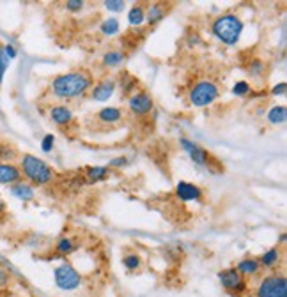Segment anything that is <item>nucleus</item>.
Here are the masks:
<instances>
[{
    "mask_svg": "<svg viewBox=\"0 0 287 297\" xmlns=\"http://www.w3.org/2000/svg\"><path fill=\"white\" fill-rule=\"evenodd\" d=\"M92 83V78L89 73L84 71H73L66 73L62 76H57L51 83V91L57 98L73 99L78 96H84L89 91Z\"/></svg>",
    "mask_w": 287,
    "mask_h": 297,
    "instance_id": "nucleus-1",
    "label": "nucleus"
},
{
    "mask_svg": "<svg viewBox=\"0 0 287 297\" xmlns=\"http://www.w3.org/2000/svg\"><path fill=\"white\" fill-rule=\"evenodd\" d=\"M241 32H243V21L236 14H223L213 21V34L229 46L240 41Z\"/></svg>",
    "mask_w": 287,
    "mask_h": 297,
    "instance_id": "nucleus-2",
    "label": "nucleus"
},
{
    "mask_svg": "<svg viewBox=\"0 0 287 297\" xmlns=\"http://www.w3.org/2000/svg\"><path fill=\"white\" fill-rule=\"evenodd\" d=\"M21 170H23L25 177L34 184L43 186L54 181V170L43 159L36 158L32 154H25L21 158Z\"/></svg>",
    "mask_w": 287,
    "mask_h": 297,
    "instance_id": "nucleus-3",
    "label": "nucleus"
},
{
    "mask_svg": "<svg viewBox=\"0 0 287 297\" xmlns=\"http://www.w3.org/2000/svg\"><path fill=\"white\" fill-rule=\"evenodd\" d=\"M257 297H287V280L282 274L266 276L257 287Z\"/></svg>",
    "mask_w": 287,
    "mask_h": 297,
    "instance_id": "nucleus-4",
    "label": "nucleus"
},
{
    "mask_svg": "<svg viewBox=\"0 0 287 297\" xmlns=\"http://www.w3.org/2000/svg\"><path fill=\"white\" fill-rule=\"evenodd\" d=\"M218 94H220V91L213 81H200V83H197L195 87L190 91V101H192L193 106L202 108V106L211 105V103L218 98Z\"/></svg>",
    "mask_w": 287,
    "mask_h": 297,
    "instance_id": "nucleus-5",
    "label": "nucleus"
},
{
    "mask_svg": "<svg viewBox=\"0 0 287 297\" xmlns=\"http://www.w3.org/2000/svg\"><path fill=\"white\" fill-rule=\"evenodd\" d=\"M55 285H57L61 290H74V288L80 287L82 276L71 263H62L55 269Z\"/></svg>",
    "mask_w": 287,
    "mask_h": 297,
    "instance_id": "nucleus-6",
    "label": "nucleus"
},
{
    "mask_svg": "<svg viewBox=\"0 0 287 297\" xmlns=\"http://www.w3.org/2000/svg\"><path fill=\"white\" fill-rule=\"evenodd\" d=\"M218 278L222 281L223 288L229 292H245L247 290V283H245L243 276L236 271V267H229L218 273Z\"/></svg>",
    "mask_w": 287,
    "mask_h": 297,
    "instance_id": "nucleus-7",
    "label": "nucleus"
},
{
    "mask_svg": "<svg viewBox=\"0 0 287 297\" xmlns=\"http://www.w3.org/2000/svg\"><path fill=\"white\" fill-rule=\"evenodd\" d=\"M128 106L135 115H145L152 110V98L145 92H137L129 98Z\"/></svg>",
    "mask_w": 287,
    "mask_h": 297,
    "instance_id": "nucleus-8",
    "label": "nucleus"
},
{
    "mask_svg": "<svg viewBox=\"0 0 287 297\" xmlns=\"http://www.w3.org/2000/svg\"><path fill=\"white\" fill-rule=\"evenodd\" d=\"M114 92H115V81L114 80H103L94 87L91 98L98 103H103V101H108V99L114 96Z\"/></svg>",
    "mask_w": 287,
    "mask_h": 297,
    "instance_id": "nucleus-9",
    "label": "nucleus"
},
{
    "mask_svg": "<svg viewBox=\"0 0 287 297\" xmlns=\"http://www.w3.org/2000/svg\"><path fill=\"white\" fill-rule=\"evenodd\" d=\"M176 193L182 202H192V200H199L202 191H200L199 186L192 183H179L176 186Z\"/></svg>",
    "mask_w": 287,
    "mask_h": 297,
    "instance_id": "nucleus-10",
    "label": "nucleus"
},
{
    "mask_svg": "<svg viewBox=\"0 0 287 297\" xmlns=\"http://www.w3.org/2000/svg\"><path fill=\"white\" fill-rule=\"evenodd\" d=\"M181 145L186 148V152L192 156V159L195 163H199V165H206V166L210 165V154H207L202 147L195 145V143L188 142V140H181Z\"/></svg>",
    "mask_w": 287,
    "mask_h": 297,
    "instance_id": "nucleus-11",
    "label": "nucleus"
},
{
    "mask_svg": "<svg viewBox=\"0 0 287 297\" xmlns=\"http://www.w3.org/2000/svg\"><path fill=\"white\" fill-rule=\"evenodd\" d=\"M20 177H21V172L18 166L0 163V184H14L20 181Z\"/></svg>",
    "mask_w": 287,
    "mask_h": 297,
    "instance_id": "nucleus-12",
    "label": "nucleus"
},
{
    "mask_svg": "<svg viewBox=\"0 0 287 297\" xmlns=\"http://www.w3.org/2000/svg\"><path fill=\"white\" fill-rule=\"evenodd\" d=\"M50 117H51V121H54L55 124L64 126V124H69V122H71L73 113H71V110H69L68 106L59 105V106H54V108L50 110Z\"/></svg>",
    "mask_w": 287,
    "mask_h": 297,
    "instance_id": "nucleus-13",
    "label": "nucleus"
},
{
    "mask_svg": "<svg viewBox=\"0 0 287 297\" xmlns=\"http://www.w3.org/2000/svg\"><path fill=\"white\" fill-rule=\"evenodd\" d=\"M259 260L255 258H245L241 260L236 265V271L241 274V276H253V274L259 273Z\"/></svg>",
    "mask_w": 287,
    "mask_h": 297,
    "instance_id": "nucleus-14",
    "label": "nucleus"
},
{
    "mask_svg": "<svg viewBox=\"0 0 287 297\" xmlns=\"http://www.w3.org/2000/svg\"><path fill=\"white\" fill-rule=\"evenodd\" d=\"M167 14V4H152L147 11V23L156 25L158 21H162Z\"/></svg>",
    "mask_w": 287,
    "mask_h": 297,
    "instance_id": "nucleus-15",
    "label": "nucleus"
},
{
    "mask_svg": "<svg viewBox=\"0 0 287 297\" xmlns=\"http://www.w3.org/2000/svg\"><path fill=\"white\" fill-rule=\"evenodd\" d=\"M11 193H13L16 198L23 200V202H29V200L34 198V189H32L29 184L20 183V181H18V183H14V186L11 188Z\"/></svg>",
    "mask_w": 287,
    "mask_h": 297,
    "instance_id": "nucleus-16",
    "label": "nucleus"
},
{
    "mask_svg": "<svg viewBox=\"0 0 287 297\" xmlns=\"http://www.w3.org/2000/svg\"><path fill=\"white\" fill-rule=\"evenodd\" d=\"M278 262H280V251H278V248H270V250L259 258V265L270 267V269L278 265Z\"/></svg>",
    "mask_w": 287,
    "mask_h": 297,
    "instance_id": "nucleus-17",
    "label": "nucleus"
},
{
    "mask_svg": "<svg viewBox=\"0 0 287 297\" xmlns=\"http://www.w3.org/2000/svg\"><path fill=\"white\" fill-rule=\"evenodd\" d=\"M121 110L119 108H114V106H107V108H103L101 111L98 113V118L103 122H108V124H114V122L121 121Z\"/></svg>",
    "mask_w": 287,
    "mask_h": 297,
    "instance_id": "nucleus-18",
    "label": "nucleus"
},
{
    "mask_svg": "<svg viewBox=\"0 0 287 297\" xmlns=\"http://www.w3.org/2000/svg\"><path fill=\"white\" fill-rule=\"evenodd\" d=\"M85 177H87L89 181H92V183L103 181L108 177V168L107 166H89V168L85 170Z\"/></svg>",
    "mask_w": 287,
    "mask_h": 297,
    "instance_id": "nucleus-19",
    "label": "nucleus"
},
{
    "mask_svg": "<svg viewBox=\"0 0 287 297\" xmlns=\"http://www.w3.org/2000/svg\"><path fill=\"white\" fill-rule=\"evenodd\" d=\"M145 32L144 31H139V32H128L124 37H122V44H124V48H128V50H135L137 46L140 44V41H142Z\"/></svg>",
    "mask_w": 287,
    "mask_h": 297,
    "instance_id": "nucleus-20",
    "label": "nucleus"
},
{
    "mask_svg": "<svg viewBox=\"0 0 287 297\" xmlns=\"http://www.w3.org/2000/svg\"><path fill=\"white\" fill-rule=\"evenodd\" d=\"M285 118H287V108L282 105L273 106V108L270 110V113H268V121H270L271 124H282V122H285Z\"/></svg>",
    "mask_w": 287,
    "mask_h": 297,
    "instance_id": "nucleus-21",
    "label": "nucleus"
},
{
    "mask_svg": "<svg viewBox=\"0 0 287 297\" xmlns=\"http://www.w3.org/2000/svg\"><path fill=\"white\" fill-rule=\"evenodd\" d=\"M144 20H145V13L140 6H135L129 9V13H128L129 25H133V27H140V25L144 23Z\"/></svg>",
    "mask_w": 287,
    "mask_h": 297,
    "instance_id": "nucleus-22",
    "label": "nucleus"
},
{
    "mask_svg": "<svg viewBox=\"0 0 287 297\" xmlns=\"http://www.w3.org/2000/svg\"><path fill=\"white\" fill-rule=\"evenodd\" d=\"M122 61H124V53H122V51H119V50L108 51L105 57H103V64L110 66V68H115V66L122 64Z\"/></svg>",
    "mask_w": 287,
    "mask_h": 297,
    "instance_id": "nucleus-23",
    "label": "nucleus"
},
{
    "mask_svg": "<svg viewBox=\"0 0 287 297\" xmlns=\"http://www.w3.org/2000/svg\"><path fill=\"white\" fill-rule=\"evenodd\" d=\"M101 32L105 36H115L119 32V21L115 18H108L101 23Z\"/></svg>",
    "mask_w": 287,
    "mask_h": 297,
    "instance_id": "nucleus-24",
    "label": "nucleus"
},
{
    "mask_svg": "<svg viewBox=\"0 0 287 297\" xmlns=\"http://www.w3.org/2000/svg\"><path fill=\"white\" fill-rule=\"evenodd\" d=\"M55 250L59 251V253H64V255H69V253H73L74 250H76V246L73 244V241L71 239H61L57 243V248Z\"/></svg>",
    "mask_w": 287,
    "mask_h": 297,
    "instance_id": "nucleus-25",
    "label": "nucleus"
},
{
    "mask_svg": "<svg viewBox=\"0 0 287 297\" xmlns=\"http://www.w3.org/2000/svg\"><path fill=\"white\" fill-rule=\"evenodd\" d=\"M122 265L126 267L128 271H133V269H139L140 267V257L139 255H126L124 258H122Z\"/></svg>",
    "mask_w": 287,
    "mask_h": 297,
    "instance_id": "nucleus-26",
    "label": "nucleus"
},
{
    "mask_svg": "<svg viewBox=\"0 0 287 297\" xmlns=\"http://www.w3.org/2000/svg\"><path fill=\"white\" fill-rule=\"evenodd\" d=\"M232 92L236 96H247V94H250L252 92V88H250V85H248L247 81L241 80V81H236V83H234Z\"/></svg>",
    "mask_w": 287,
    "mask_h": 297,
    "instance_id": "nucleus-27",
    "label": "nucleus"
},
{
    "mask_svg": "<svg viewBox=\"0 0 287 297\" xmlns=\"http://www.w3.org/2000/svg\"><path fill=\"white\" fill-rule=\"evenodd\" d=\"M135 85H137V78L128 76V74H126V78H121V87L124 92H132Z\"/></svg>",
    "mask_w": 287,
    "mask_h": 297,
    "instance_id": "nucleus-28",
    "label": "nucleus"
},
{
    "mask_svg": "<svg viewBox=\"0 0 287 297\" xmlns=\"http://www.w3.org/2000/svg\"><path fill=\"white\" fill-rule=\"evenodd\" d=\"M55 143V136L54 135H44L43 142H41V148H43L44 152H50L51 147H54Z\"/></svg>",
    "mask_w": 287,
    "mask_h": 297,
    "instance_id": "nucleus-29",
    "label": "nucleus"
},
{
    "mask_svg": "<svg viewBox=\"0 0 287 297\" xmlns=\"http://www.w3.org/2000/svg\"><path fill=\"white\" fill-rule=\"evenodd\" d=\"M105 7L108 11H122L124 9V2H121V0H107Z\"/></svg>",
    "mask_w": 287,
    "mask_h": 297,
    "instance_id": "nucleus-30",
    "label": "nucleus"
},
{
    "mask_svg": "<svg viewBox=\"0 0 287 297\" xmlns=\"http://www.w3.org/2000/svg\"><path fill=\"white\" fill-rule=\"evenodd\" d=\"M16 156L14 148L7 147V145H0V159H13Z\"/></svg>",
    "mask_w": 287,
    "mask_h": 297,
    "instance_id": "nucleus-31",
    "label": "nucleus"
},
{
    "mask_svg": "<svg viewBox=\"0 0 287 297\" xmlns=\"http://www.w3.org/2000/svg\"><path fill=\"white\" fill-rule=\"evenodd\" d=\"M7 64H9V58L4 55V51H0V81L4 80V74H6Z\"/></svg>",
    "mask_w": 287,
    "mask_h": 297,
    "instance_id": "nucleus-32",
    "label": "nucleus"
},
{
    "mask_svg": "<svg viewBox=\"0 0 287 297\" xmlns=\"http://www.w3.org/2000/svg\"><path fill=\"white\" fill-rule=\"evenodd\" d=\"M9 280H11L9 273H7L4 267H0V288L7 287V285H9Z\"/></svg>",
    "mask_w": 287,
    "mask_h": 297,
    "instance_id": "nucleus-33",
    "label": "nucleus"
},
{
    "mask_svg": "<svg viewBox=\"0 0 287 297\" xmlns=\"http://www.w3.org/2000/svg\"><path fill=\"white\" fill-rule=\"evenodd\" d=\"M66 7L69 11H80L84 7V2L82 0H69V2H66Z\"/></svg>",
    "mask_w": 287,
    "mask_h": 297,
    "instance_id": "nucleus-34",
    "label": "nucleus"
},
{
    "mask_svg": "<svg viewBox=\"0 0 287 297\" xmlns=\"http://www.w3.org/2000/svg\"><path fill=\"white\" fill-rule=\"evenodd\" d=\"M285 91H287V85L285 83H278V85H275V87H273L271 94H273V96H284Z\"/></svg>",
    "mask_w": 287,
    "mask_h": 297,
    "instance_id": "nucleus-35",
    "label": "nucleus"
},
{
    "mask_svg": "<svg viewBox=\"0 0 287 297\" xmlns=\"http://www.w3.org/2000/svg\"><path fill=\"white\" fill-rule=\"evenodd\" d=\"M263 68H264V64H263V62H259V61H253L252 64H250V73H252V74H259V71H260V69H263Z\"/></svg>",
    "mask_w": 287,
    "mask_h": 297,
    "instance_id": "nucleus-36",
    "label": "nucleus"
},
{
    "mask_svg": "<svg viewBox=\"0 0 287 297\" xmlns=\"http://www.w3.org/2000/svg\"><path fill=\"white\" fill-rule=\"evenodd\" d=\"M4 55H6L7 58H14V57H16V50H14V46L7 44V46L4 48Z\"/></svg>",
    "mask_w": 287,
    "mask_h": 297,
    "instance_id": "nucleus-37",
    "label": "nucleus"
},
{
    "mask_svg": "<svg viewBox=\"0 0 287 297\" xmlns=\"http://www.w3.org/2000/svg\"><path fill=\"white\" fill-rule=\"evenodd\" d=\"M126 163H128V159L126 158H115L110 161V166H124Z\"/></svg>",
    "mask_w": 287,
    "mask_h": 297,
    "instance_id": "nucleus-38",
    "label": "nucleus"
},
{
    "mask_svg": "<svg viewBox=\"0 0 287 297\" xmlns=\"http://www.w3.org/2000/svg\"><path fill=\"white\" fill-rule=\"evenodd\" d=\"M4 211H6V203H4L2 200H0V214H2Z\"/></svg>",
    "mask_w": 287,
    "mask_h": 297,
    "instance_id": "nucleus-39",
    "label": "nucleus"
}]
</instances>
